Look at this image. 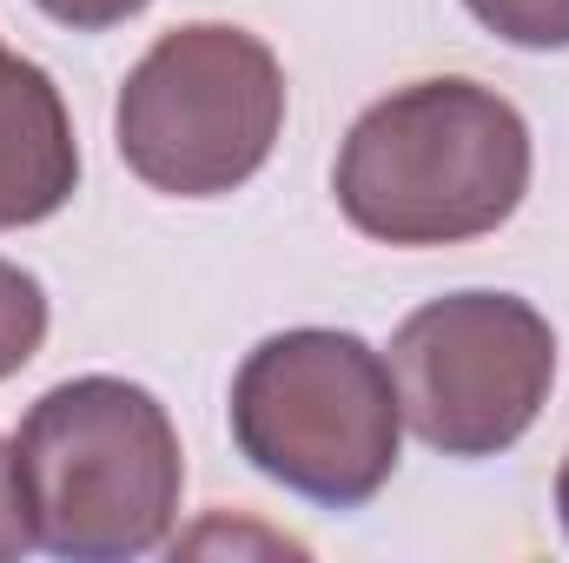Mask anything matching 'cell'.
Masks as SVG:
<instances>
[{
  "label": "cell",
  "mask_w": 569,
  "mask_h": 563,
  "mask_svg": "<svg viewBox=\"0 0 569 563\" xmlns=\"http://www.w3.org/2000/svg\"><path fill=\"white\" fill-rule=\"evenodd\" d=\"M530 127L483 80H411L338 146V213L378 246H470L530 192Z\"/></svg>",
  "instance_id": "obj_1"
},
{
  "label": "cell",
  "mask_w": 569,
  "mask_h": 563,
  "mask_svg": "<svg viewBox=\"0 0 569 563\" xmlns=\"http://www.w3.org/2000/svg\"><path fill=\"white\" fill-rule=\"evenodd\" d=\"M47 20H60V27H73V33H107V27H120V20H133L146 13L152 0H33Z\"/></svg>",
  "instance_id": "obj_9"
},
{
  "label": "cell",
  "mask_w": 569,
  "mask_h": 563,
  "mask_svg": "<svg viewBox=\"0 0 569 563\" xmlns=\"http://www.w3.org/2000/svg\"><path fill=\"white\" fill-rule=\"evenodd\" d=\"M80 186V140L47 67L0 47V233L53 219Z\"/></svg>",
  "instance_id": "obj_6"
},
{
  "label": "cell",
  "mask_w": 569,
  "mask_h": 563,
  "mask_svg": "<svg viewBox=\"0 0 569 563\" xmlns=\"http://www.w3.org/2000/svg\"><path fill=\"white\" fill-rule=\"evenodd\" d=\"M557 517H563V531H569V457H563V471H557Z\"/></svg>",
  "instance_id": "obj_11"
},
{
  "label": "cell",
  "mask_w": 569,
  "mask_h": 563,
  "mask_svg": "<svg viewBox=\"0 0 569 563\" xmlns=\"http://www.w3.org/2000/svg\"><path fill=\"white\" fill-rule=\"evenodd\" d=\"M463 7L503 47H523V53H557V47H569V0H463Z\"/></svg>",
  "instance_id": "obj_8"
},
{
  "label": "cell",
  "mask_w": 569,
  "mask_h": 563,
  "mask_svg": "<svg viewBox=\"0 0 569 563\" xmlns=\"http://www.w3.org/2000/svg\"><path fill=\"white\" fill-rule=\"evenodd\" d=\"M232 444L291 497L365 511L391 484L405 444V405L385 352L331 325L272 332L232 378Z\"/></svg>",
  "instance_id": "obj_3"
},
{
  "label": "cell",
  "mask_w": 569,
  "mask_h": 563,
  "mask_svg": "<svg viewBox=\"0 0 569 563\" xmlns=\"http://www.w3.org/2000/svg\"><path fill=\"white\" fill-rule=\"evenodd\" d=\"M20 551H33L27 511H20V477H13V444L0 437V563H13Z\"/></svg>",
  "instance_id": "obj_10"
},
{
  "label": "cell",
  "mask_w": 569,
  "mask_h": 563,
  "mask_svg": "<svg viewBox=\"0 0 569 563\" xmlns=\"http://www.w3.org/2000/svg\"><path fill=\"white\" fill-rule=\"evenodd\" d=\"M40 345H47V285L27 266L0 259V385L27 372Z\"/></svg>",
  "instance_id": "obj_7"
},
{
  "label": "cell",
  "mask_w": 569,
  "mask_h": 563,
  "mask_svg": "<svg viewBox=\"0 0 569 563\" xmlns=\"http://www.w3.org/2000/svg\"><path fill=\"white\" fill-rule=\"evenodd\" d=\"M385 365L418 444L443 457H503L550 405L557 332L517 292H450L391 332Z\"/></svg>",
  "instance_id": "obj_5"
},
{
  "label": "cell",
  "mask_w": 569,
  "mask_h": 563,
  "mask_svg": "<svg viewBox=\"0 0 569 563\" xmlns=\"http://www.w3.org/2000/svg\"><path fill=\"white\" fill-rule=\"evenodd\" d=\"M284 134L279 53L232 27L192 20L146 47L113 100V146L127 172L166 199L239 192Z\"/></svg>",
  "instance_id": "obj_4"
},
{
  "label": "cell",
  "mask_w": 569,
  "mask_h": 563,
  "mask_svg": "<svg viewBox=\"0 0 569 563\" xmlns=\"http://www.w3.org/2000/svg\"><path fill=\"white\" fill-rule=\"evenodd\" d=\"M13 477L33 551L127 563L172 537L186 457L166 405L146 385L93 372L27 405L13 431Z\"/></svg>",
  "instance_id": "obj_2"
}]
</instances>
